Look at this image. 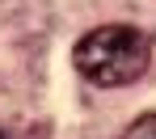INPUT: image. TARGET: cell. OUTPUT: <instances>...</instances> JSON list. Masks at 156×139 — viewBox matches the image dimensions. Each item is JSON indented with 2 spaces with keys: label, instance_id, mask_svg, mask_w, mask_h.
Masks as SVG:
<instances>
[{
  "label": "cell",
  "instance_id": "1",
  "mask_svg": "<svg viewBox=\"0 0 156 139\" xmlns=\"http://www.w3.org/2000/svg\"><path fill=\"white\" fill-rule=\"evenodd\" d=\"M148 59H152V42L135 26H97L72 51L76 72L101 89H122V84L139 80Z\"/></svg>",
  "mask_w": 156,
  "mask_h": 139
},
{
  "label": "cell",
  "instance_id": "2",
  "mask_svg": "<svg viewBox=\"0 0 156 139\" xmlns=\"http://www.w3.org/2000/svg\"><path fill=\"white\" fill-rule=\"evenodd\" d=\"M122 139H156V114H139V118L127 127Z\"/></svg>",
  "mask_w": 156,
  "mask_h": 139
},
{
  "label": "cell",
  "instance_id": "3",
  "mask_svg": "<svg viewBox=\"0 0 156 139\" xmlns=\"http://www.w3.org/2000/svg\"><path fill=\"white\" fill-rule=\"evenodd\" d=\"M0 139H4V135H0Z\"/></svg>",
  "mask_w": 156,
  "mask_h": 139
}]
</instances>
